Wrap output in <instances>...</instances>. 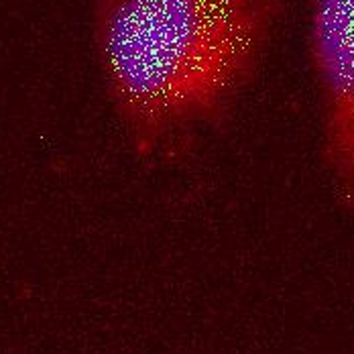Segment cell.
I'll return each mask as SVG.
<instances>
[{"label":"cell","instance_id":"1","mask_svg":"<svg viewBox=\"0 0 354 354\" xmlns=\"http://www.w3.org/2000/svg\"><path fill=\"white\" fill-rule=\"evenodd\" d=\"M287 0H94L90 41L135 159L179 157L220 131L257 82Z\"/></svg>","mask_w":354,"mask_h":354},{"label":"cell","instance_id":"2","mask_svg":"<svg viewBox=\"0 0 354 354\" xmlns=\"http://www.w3.org/2000/svg\"><path fill=\"white\" fill-rule=\"evenodd\" d=\"M306 51L326 181L334 202L354 212V0H308Z\"/></svg>","mask_w":354,"mask_h":354}]
</instances>
